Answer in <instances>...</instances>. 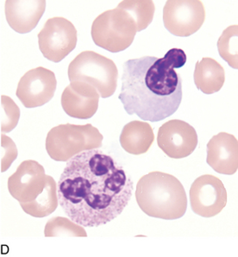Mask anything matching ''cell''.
Wrapping results in <instances>:
<instances>
[{"mask_svg":"<svg viewBox=\"0 0 238 257\" xmlns=\"http://www.w3.org/2000/svg\"><path fill=\"white\" fill-rule=\"evenodd\" d=\"M157 144L168 157L181 159L194 152L198 146V135L189 123L182 120H170L159 128Z\"/></svg>","mask_w":238,"mask_h":257,"instance_id":"cell-12","label":"cell"},{"mask_svg":"<svg viewBox=\"0 0 238 257\" xmlns=\"http://www.w3.org/2000/svg\"><path fill=\"white\" fill-rule=\"evenodd\" d=\"M205 20V7L200 0H168L163 8L164 26L176 37L192 36Z\"/></svg>","mask_w":238,"mask_h":257,"instance_id":"cell-8","label":"cell"},{"mask_svg":"<svg viewBox=\"0 0 238 257\" xmlns=\"http://www.w3.org/2000/svg\"><path fill=\"white\" fill-rule=\"evenodd\" d=\"M57 184L51 176L46 188L42 194L31 203L21 204L22 209L25 213L34 217L41 218L52 214L58 206Z\"/></svg>","mask_w":238,"mask_h":257,"instance_id":"cell-18","label":"cell"},{"mask_svg":"<svg viewBox=\"0 0 238 257\" xmlns=\"http://www.w3.org/2000/svg\"><path fill=\"white\" fill-rule=\"evenodd\" d=\"M238 25H231L223 31L217 41L219 55L231 68H238Z\"/></svg>","mask_w":238,"mask_h":257,"instance_id":"cell-20","label":"cell"},{"mask_svg":"<svg viewBox=\"0 0 238 257\" xmlns=\"http://www.w3.org/2000/svg\"><path fill=\"white\" fill-rule=\"evenodd\" d=\"M18 157V149L14 142L1 134V172L7 171Z\"/></svg>","mask_w":238,"mask_h":257,"instance_id":"cell-23","label":"cell"},{"mask_svg":"<svg viewBox=\"0 0 238 257\" xmlns=\"http://www.w3.org/2000/svg\"><path fill=\"white\" fill-rule=\"evenodd\" d=\"M190 203L195 214L212 217L219 214L227 204V192L223 182L211 175H202L190 188Z\"/></svg>","mask_w":238,"mask_h":257,"instance_id":"cell-9","label":"cell"},{"mask_svg":"<svg viewBox=\"0 0 238 257\" xmlns=\"http://www.w3.org/2000/svg\"><path fill=\"white\" fill-rule=\"evenodd\" d=\"M76 28L64 18H52L47 20L38 34V44L45 58L60 62L69 55L77 44Z\"/></svg>","mask_w":238,"mask_h":257,"instance_id":"cell-7","label":"cell"},{"mask_svg":"<svg viewBox=\"0 0 238 257\" xmlns=\"http://www.w3.org/2000/svg\"><path fill=\"white\" fill-rule=\"evenodd\" d=\"M193 79L199 91L205 94H212L223 87L225 71L216 60L204 57L196 63Z\"/></svg>","mask_w":238,"mask_h":257,"instance_id":"cell-17","label":"cell"},{"mask_svg":"<svg viewBox=\"0 0 238 257\" xmlns=\"http://www.w3.org/2000/svg\"><path fill=\"white\" fill-rule=\"evenodd\" d=\"M68 78L83 81L97 89L101 98H109L116 92L118 70L115 62L94 51H83L68 66Z\"/></svg>","mask_w":238,"mask_h":257,"instance_id":"cell-5","label":"cell"},{"mask_svg":"<svg viewBox=\"0 0 238 257\" xmlns=\"http://www.w3.org/2000/svg\"><path fill=\"white\" fill-rule=\"evenodd\" d=\"M136 199L145 214L165 220L183 217L187 208L183 185L174 175L163 172H150L141 178Z\"/></svg>","mask_w":238,"mask_h":257,"instance_id":"cell-3","label":"cell"},{"mask_svg":"<svg viewBox=\"0 0 238 257\" xmlns=\"http://www.w3.org/2000/svg\"><path fill=\"white\" fill-rule=\"evenodd\" d=\"M137 32L138 26L132 16L118 7L101 13L95 19L91 29L95 44L112 53L128 49Z\"/></svg>","mask_w":238,"mask_h":257,"instance_id":"cell-6","label":"cell"},{"mask_svg":"<svg viewBox=\"0 0 238 257\" xmlns=\"http://www.w3.org/2000/svg\"><path fill=\"white\" fill-rule=\"evenodd\" d=\"M46 9L45 0H7L5 13L10 27L26 34L33 31Z\"/></svg>","mask_w":238,"mask_h":257,"instance_id":"cell-15","label":"cell"},{"mask_svg":"<svg viewBox=\"0 0 238 257\" xmlns=\"http://www.w3.org/2000/svg\"><path fill=\"white\" fill-rule=\"evenodd\" d=\"M46 237L55 236H87L82 225L63 217H52L47 222L44 229Z\"/></svg>","mask_w":238,"mask_h":257,"instance_id":"cell-21","label":"cell"},{"mask_svg":"<svg viewBox=\"0 0 238 257\" xmlns=\"http://www.w3.org/2000/svg\"><path fill=\"white\" fill-rule=\"evenodd\" d=\"M51 176L37 161L27 160L20 163L18 169L8 179V190L19 204L34 201L43 193Z\"/></svg>","mask_w":238,"mask_h":257,"instance_id":"cell-10","label":"cell"},{"mask_svg":"<svg viewBox=\"0 0 238 257\" xmlns=\"http://www.w3.org/2000/svg\"><path fill=\"white\" fill-rule=\"evenodd\" d=\"M57 80L54 72L43 67L28 71L19 80L17 97L26 108L43 106L55 95Z\"/></svg>","mask_w":238,"mask_h":257,"instance_id":"cell-11","label":"cell"},{"mask_svg":"<svg viewBox=\"0 0 238 257\" xmlns=\"http://www.w3.org/2000/svg\"><path fill=\"white\" fill-rule=\"evenodd\" d=\"M20 110L12 98L1 96V132L8 133L13 131L19 123Z\"/></svg>","mask_w":238,"mask_h":257,"instance_id":"cell-22","label":"cell"},{"mask_svg":"<svg viewBox=\"0 0 238 257\" xmlns=\"http://www.w3.org/2000/svg\"><path fill=\"white\" fill-rule=\"evenodd\" d=\"M206 163L221 175H234L238 170V141L229 133L220 132L207 144Z\"/></svg>","mask_w":238,"mask_h":257,"instance_id":"cell-14","label":"cell"},{"mask_svg":"<svg viewBox=\"0 0 238 257\" xmlns=\"http://www.w3.org/2000/svg\"><path fill=\"white\" fill-rule=\"evenodd\" d=\"M102 143L103 136L92 124L66 123L49 131L46 138V150L54 161L67 162L78 154L102 147Z\"/></svg>","mask_w":238,"mask_h":257,"instance_id":"cell-4","label":"cell"},{"mask_svg":"<svg viewBox=\"0 0 238 257\" xmlns=\"http://www.w3.org/2000/svg\"><path fill=\"white\" fill-rule=\"evenodd\" d=\"M119 141L127 153L140 156L149 151L155 141V134L150 123L135 120L123 128Z\"/></svg>","mask_w":238,"mask_h":257,"instance_id":"cell-16","label":"cell"},{"mask_svg":"<svg viewBox=\"0 0 238 257\" xmlns=\"http://www.w3.org/2000/svg\"><path fill=\"white\" fill-rule=\"evenodd\" d=\"M100 95L92 85L72 81L61 94V106L68 116L88 119L97 112Z\"/></svg>","mask_w":238,"mask_h":257,"instance_id":"cell-13","label":"cell"},{"mask_svg":"<svg viewBox=\"0 0 238 257\" xmlns=\"http://www.w3.org/2000/svg\"><path fill=\"white\" fill-rule=\"evenodd\" d=\"M129 115L159 122L176 112L182 101V80L163 58L144 56L126 61L118 96Z\"/></svg>","mask_w":238,"mask_h":257,"instance_id":"cell-2","label":"cell"},{"mask_svg":"<svg viewBox=\"0 0 238 257\" xmlns=\"http://www.w3.org/2000/svg\"><path fill=\"white\" fill-rule=\"evenodd\" d=\"M133 189L126 170L97 149L67 161L57 183L59 205L71 220L84 227L114 220L128 205Z\"/></svg>","mask_w":238,"mask_h":257,"instance_id":"cell-1","label":"cell"},{"mask_svg":"<svg viewBox=\"0 0 238 257\" xmlns=\"http://www.w3.org/2000/svg\"><path fill=\"white\" fill-rule=\"evenodd\" d=\"M116 7L125 10L132 16L138 26V32L144 31L152 23L156 11L152 0H125Z\"/></svg>","mask_w":238,"mask_h":257,"instance_id":"cell-19","label":"cell"},{"mask_svg":"<svg viewBox=\"0 0 238 257\" xmlns=\"http://www.w3.org/2000/svg\"><path fill=\"white\" fill-rule=\"evenodd\" d=\"M163 60L165 61L166 63L171 67L172 68H180L186 64V55L184 52V50L180 49H170L163 57Z\"/></svg>","mask_w":238,"mask_h":257,"instance_id":"cell-24","label":"cell"}]
</instances>
